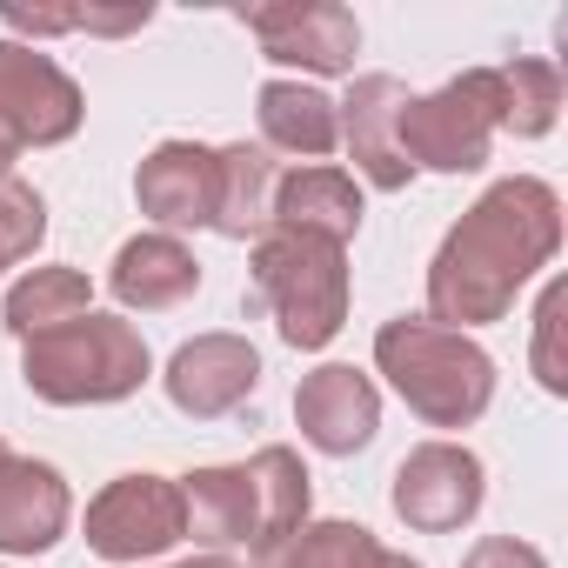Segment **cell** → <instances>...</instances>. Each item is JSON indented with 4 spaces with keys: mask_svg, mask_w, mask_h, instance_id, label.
<instances>
[{
    "mask_svg": "<svg viewBox=\"0 0 568 568\" xmlns=\"http://www.w3.org/2000/svg\"><path fill=\"white\" fill-rule=\"evenodd\" d=\"M561 247V194L535 174L495 181L435 247L428 261V322L435 328H488L515 308V295Z\"/></svg>",
    "mask_w": 568,
    "mask_h": 568,
    "instance_id": "1",
    "label": "cell"
},
{
    "mask_svg": "<svg viewBox=\"0 0 568 568\" xmlns=\"http://www.w3.org/2000/svg\"><path fill=\"white\" fill-rule=\"evenodd\" d=\"M375 368L428 428H468L495 402V355L475 335L435 328L428 315H395L375 335Z\"/></svg>",
    "mask_w": 568,
    "mask_h": 568,
    "instance_id": "2",
    "label": "cell"
},
{
    "mask_svg": "<svg viewBox=\"0 0 568 568\" xmlns=\"http://www.w3.org/2000/svg\"><path fill=\"white\" fill-rule=\"evenodd\" d=\"M154 375V355L141 342L134 322L88 308L81 322H61L34 342H21V382L54 402V408H101V402H128L141 382Z\"/></svg>",
    "mask_w": 568,
    "mask_h": 568,
    "instance_id": "3",
    "label": "cell"
},
{
    "mask_svg": "<svg viewBox=\"0 0 568 568\" xmlns=\"http://www.w3.org/2000/svg\"><path fill=\"white\" fill-rule=\"evenodd\" d=\"M247 308H267L281 342L315 355L348 322V247L295 227H267L254 241V288Z\"/></svg>",
    "mask_w": 568,
    "mask_h": 568,
    "instance_id": "4",
    "label": "cell"
},
{
    "mask_svg": "<svg viewBox=\"0 0 568 568\" xmlns=\"http://www.w3.org/2000/svg\"><path fill=\"white\" fill-rule=\"evenodd\" d=\"M501 108H495V68H468L435 94H408L402 108V161L428 174H475L495 148Z\"/></svg>",
    "mask_w": 568,
    "mask_h": 568,
    "instance_id": "5",
    "label": "cell"
},
{
    "mask_svg": "<svg viewBox=\"0 0 568 568\" xmlns=\"http://www.w3.org/2000/svg\"><path fill=\"white\" fill-rule=\"evenodd\" d=\"M88 121L81 81L28 41H0V134L14 148H61Z\"/></svg>",
    "mask_w": 568,
    "mask_h": 568,
    "instance_id": "6",
    "label": "cell"
},
{
    "mask_svg": "<svg viewBox=\"0 0 568 568\" xmlns=\"http://www.w3.org/2000/svg\"><path fill=\"white\" fill-rule=\"evenodd\" d=\"M181 535V481L168 475H114L94 501H88V548L101 561H154L168 555Z\"/></svg>",
    "mask_w": 568,
    "mask_h": 568,
    "instance_id": "7",
    "label": "cell"
},
{
    "mask_svg": "<svg viewBox=\"0 0 568 568\" xmlns=\"http://www.w3.org/2000/svg\"><path fill=\"white\" fill-rule=\"evenodd\" d=\"M481 495H488V475H481V455L462 448V442H422L402 455L395 468V515L415 528V535H455L462 521L481 515Z\"/></svg>",
    "mask_w": 568,
    "mask_h": 568,
    "instance_id": "8",
    "label": "cell"
},
{
    "mask_svg": "<svg viewBox=\"0 0 568 568\" xmlns=\"http://www.w3.org/2000/svg\"><path fill=\"white\" fill-rule=\"evenodd\" d=\"M241 21L261 41V54L281 61V68H302V74H355L362 21L348 8H335V0H274V8H247Z\"/></svg>",
    "mask_w": 568,
    "mask_h": 568,
    "instance_id": "9",
    "label": "cell"
},
{
    "mask_svg": "<svg viewBox=\"0 0 568 568\" xmlns=\"http://www.w3.org/2000/svg\"><path fill=\"white\" fill-rule=\"evenodd\" d=\"M402 108H408V88H402L395 74H355L348 101H335V134H342L348 161L362 168V181L382 187V194H402L408 174H415V168L402 161V141H395Z\"/></svg>",
    "mask_w": 568,
    "mask_h": 568,
    "instance_id": "10",
    "label": "cell"
},
{
    "mask_svg": "<svg viewBox=\"0 0 568 568\" xmlns=\"http://www.w3.org/2000/svg\"><path fill=\"white\" fill-rule=\"evenodd\" d=\"M161 382H168V402H174L181 415L214 422V415H234V408L254 395L261 355H254L247 335H194V342L174 348V362H168Z\"/></svg>",
    "mask_w": 568,
    "mask_h": 568,
    "instance_id": "11",
    "label": "cell"
},
{
    "mask_svg": "<svg viewBox=\"0 0 568 568\" xmlns=\"http://www.w3.org/2000/svg\"><path fill=\"white\" fill-rule=\"evenodd\" d=\"M295 422H302V442L322 448V455H362L382 428V388L348 368V362H328L315 375H302L295 388Z\"/></svg>",
    "mask_w": 568,
    "mask_h": 568,
    "instance_id": "12",
    "label": "cell"
},
{
    "mask_svg": "<svg viewBox=\"0 0 568 568\" xmlns=\"http://www.w3.org/2000/svg\"><path fill=\"white\" fill-rule=\"evenodd\" d=\"M74 521V495L54 462L8 455L0 462V555H48Z\"/></svg>",
    "mask_w": 568,
    "mask_h": 568,
    "instance_id": "13",
    "label": "cell"
},
{
    "mask_svg": "<svg viewBox=\"0 0 568 568\" xmlns=\"http://www.w3.org/2000/svg\"><path fill=\"white\" fill-rule=\"evenodd\" d=\"M134 201L148 221H161V234L174 227H207L214 221V148L201 141H161L141 174H134Z\"/></svg>",
    "mask_w": 568,
    "mask_h": 568,
    "instance_id": "14",
    "label": "cell"
},
{
    "mask_svg": "<svg viewBox=\"0 0 568 568\" xmlns=\"http://www.w3.org/2000/svg\"><path fill=\"white\" fill-rule=\"evenodd\" d=\"M201 288V261L181 234H134L114 247V267H108V295L134 315H161V308H181L187 295Z\"/></svg>",
    "mask_w": 568,
    "mask_h": 568,
    "instance_id": "15",
    "label": "cell"
},
{
    "mask_svg": "<svg viewBox=\"0 0 568 568\" xmlns=\"http://www.w3.org/2000/svg\"><path fill=\"white\" fill-rule=\"evenodd\" d=\"M267 227H295V234H322V241L348 247L355 227H362V187H355V174H342V168H295V174H281Z\"/></svg>",
    "mask_w": 568,
    "mask_h": 568,
    "instance_id": "16",
    "label": "cell"
},
{
    "mask_svg": "<svg viewBox=\"0 0 568 568\" xmlns=\"http://www.w3.org/2000/svg\"><path fill=\"white\" fill-rule=\"evenodd\" d=\"M181 535L201 541V555L241 548L254 541V495H247V468H194L181 481Z\"/></svg>",
    "mask_w": 568,
    "mask_h": 568,
    "instance_id": "17",
    "label": "cell"
},
{
    "mask_svg": "<svg viewBox=\"0 0 568 568\" xmlns=\"http://www.w3.org/2000/svg\"><path fill=\"white\" fill-rule=\"evenodd\" d=\"M254 114H261V148L267 154H295V161H322L342 148L335 134V101L308 81H267L254 94Z\"/></svg>",
    "mask_w": 568,
    "mask_h": 568,
    "instance_id": "18",
    "label": "cell"
},
{
    "mask_svg": "<svg viewBox=\"0 0 568 568\" xmlns=\"http://www.w3.org/2000/svg\"><path fill=\"white\" fill-rule=\"evenodd\" d=\"M274 154L267 148H214V234L227 241H261L267 234V207H274Z\"/></svg>",
    "mask_w": 568,
    "mask_h": 568,
    "instance_id": "19",
    "label": "cell"
},
{
    "mask_svg": "<svg viewBox=\"0 0 568 568\" xmlns=\"http://www.w3.org/2000/svg\"><path fill=\"white\" fill-rule=\"evenodd\" d=\"M247 468V495H254V555L267 548V541H281L288 528H302L308 521V468H302V455L295 448H281V442H267L254 462H241Z\"/></svg>",
    "mask_w": 568,
    "mask_h": 568,
    "instance_id": "20",
    "label": "cell"
},
{
    "mask_svg": "<svg viewBox=\"0 0 568 568\" xmlns=\"http://www.w3.org/2000/svg\"><path fill=\"white\" fill-rule=\"evenodd\" d=\"M94 308V288L81 267H28L14 288H8V308H0V322H8L14 342H34L61 322H81Z\"/></svg>",
    "mask_w": 568,
    "mask_h": 568,
    "instance_id": "21",
    "label": "cell"
},
{
    "mask_svg": "<svg viewBox=\"0 0 568 568\" xmlns=\"http://www.w3.org/2000/svg\"><path fill=\"white\" fill-rule=\"evenodd\" d=\"M375 535L362 521H302L281 541H267L254 555V568H368L375 561Z\"/></svg>",
    "mask_w": 568,
    "mask_h": 568,
    "instance_id": "22",
    "label": "cell"
},
{
    "mask_svg": "<svg viewBox=\"0 0 568 568\" xmlns=\"http://www.w3.org/2000/svg\"><path fill=\"white\" fill-rule=\"evenodd\" d=\"M495 108L515 141H541L561 114V74L548 61H508L495 68Z\"/></svg>",
    "mask_w": 568,
    "mask_h": 568,
    "instance_id": "23",
    "label": "cell"
},
{
    "mask_svg": "<svg viewBox=\"0 0 568 568\" xmlns=\"http://www.w3.org/2000/svg\"><path fill=\"white\" fill-rule=\"evenodd\" d=\"M41 234H48V201H41V187L34 181H21V174H0V261H28L34 247H41Z\"/></svg>",
    "mask_w": 568,
    "mask_h": 568,
    "instance_id": "24",
    "label": "cell"
},
{
    "mask_svg": "<svg viewBox=\"0 0 568 568\" xmlns=\"http://www.w3.org/2000/svg\"><path fill=\"white\" fill-rule=\"evenodd\" d=\"M561 315H568V281H548L535 308V382L548 395H568V362H561Z\"/></svg>",
    "mask_w": 568,
    "mask_h": 568,
    "instance_id": "25",
    "label": "cell"
},
{
    "mask_svg": "<svg viewBox=\"0 0 568 568\" xmlns=\"http://www.w3.org/2000/svg\"><path fill=\"white\" fill-rule=\"evenodd\" d=\"M462 568H548V555L535 541H515V535H481L462 555Z\"/></svg>",
    "mask_w": 568,
    "mask_h": 568,
    "instance_id": "26",
    "label": "cell"
},
{
    "mask_svg": "<svg viewBox=\"0 0 568 568\" xmlns=\"http://www.w3.org/2000/svg\"><path fill=\"white\" fill-rule=\"evenodd\" d=\"M0 21H8L14 34H34V41L74 34V8H28V0H0Z\"/></svg>",
    "mask_w": 568,
    "mask_h": 568,
    "instance_id": "27",
    "label": "cell"
},
{
    "mask_svg": "<svg viewBox=\"0 0 568 568\" xmlns=\"http://www.w3.org/2000/svg\"><path fill=\"white\" fill-rule=\"evenodd\" d=\"M148 21H154L148 0H134V8H74V34H134Z\"/></svg>",
    "mask_w": 568,
    "mask_h": 568,
    "instance_id": "28",
    "label": "cell"
},
{
    "mask_svg": "<svg viewBox=\"0 0 568 568\" xmlns=\"http://www.w3.org/2000/svg\"><path fill=\"white\" fill-rule=\"evenodd\" d=\"M368 568H422V561H415V555H395V548H375Z\"/></svg>",
    "mask_w": 568,
    "mask_h": 568,
    "instance_id": "29",
    "label": "cell"
},
{
    "mask_svg": "<svg viewBox=\"0 0 568 568\" xmlns=\"http://www.w3.org/2000/svg\"><path fill=\"white\" fill-rule=\"evenodd\" d=\"M181 568H241V561H227V555H194V561H181Z\"/></svg>",
    "mask_w": 568,
    "mask_h": 568,
    "instance_id": "30",
    "label": "cell"
},
{
    "mask_svg": "<svg viewBox=\"0 0 568 568\" xmlns=\"http://www.w3.org/2000/svg\"><path fill=\"white\" fill-rule=\"evenodd\" d=\"M14 154H21V148H14L8 134H0V174H14Z\"/></svg>",
    "mask_w": 568,
    "mask_h": 568,
    "instance_id": "31",
    "label": "cell"
},
{
    "mask_svg": "<svg viewBox=\"0 0 568 568\" xmlns=\"http://www.w3.org/2000/svg\"><path fill=\"white\" fill-rule=\"evenodd\" d=\"M0 462H8V442H0Z\"/></svg>",
    "mask_w": 568,
    "mask_h": 568,
    "instance_id": "32",
    "label": "cell"
},
{
    "mask_svg": "<svg viewBox=\"0 0 568 568\" xmlns=\"http://www.w3.org/2000/svg\"><path fill=\"white\" fill-rule=\"evenodd\" d=\"M0 267H8V261H0Z\"/></svg>",
    "mask_w": 568,
    "mask_h": 568,
    "instance_id": "33",
    "label": "cell"
}]
</instances>
